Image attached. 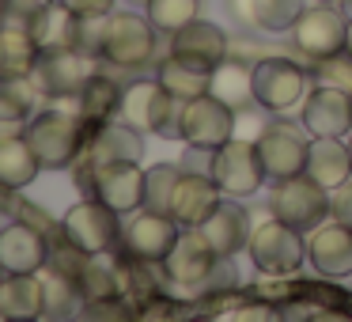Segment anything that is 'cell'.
<instances>
[{"label":"cell","mask_w":352,"mask_h":322,"mask_svg":"<svg viewBox=\"0 0 352 322\" xmlns=\"http://www.w3.org/2000/svg\"><path fill=\"white\" fill-rule=\"evenodd\" d=\"M23 137L34 148L42 171H65L84 155V118L50 107L42 114H31Z\"/></svg>","instance_id":"1"},{"label":"cell","mask_w":352,"mask_h":322,"mask_svg":"<svg viewBox=\"0 0 352 322\" xmlns=\"http://www.w3.org/2000/svg\"><path fill=\"white\" fill-rule=\"evenodd\" d=\"M155 27L148 16L137 12H110L102 23L99 57L110 61L114 69H144L155 61Z\"/></svg>","instance_id":"2"},{"label":"cell","mask_w":352,"mask_h":322,"mask_svg":"<svg viewBox=\"0 0 352 322\" xmlns=\"http://www.w3.org/2000/svg\"><path fill=\"white\" fill-rule=\"evenodd\" d=\"M246 250H250V261L265 277H296L307 261V235L288 228L276 216H269L265 224H258L250 231Z\"/></svg>","instance_id":"3"},{"label":"cell","mask_w":352,"mask_h":322,"mask_svg":"<svg viewBox=\"0 0 352 322\" xmlns=\"http://www.w3.org/2000/svg\"><path fill=\"white\" fill-rule=\"evenodd\" d=\"M269 213L276 220H284L288 228L311 235L318 224L329 220V190L318 186L311 175H296L284 178V182H273V193H269Z\"/></svg>","instance_id":"4"},{"label":"cell","mask_w":352,"mask_h":322,"mask_svg":"<svg viewBox=\"0 0 352 322\" xmlns=\"http://www.w3.org/2000/svg\"><path fill=\"white\" fill-rule=\"evenodd\" d=\"M208 175L220 186L223 197H239V201L258 193L269 182L265 167H261V155H258V144L254 140H239V137H231L228 144L208 152Z\"/></svg>","instance_id":"5"},{"label":"cell","mask_w":352,"mask_h":322,"mask_svg":"<svg viewBox=\"0 0 352 322\" xmlns=\"http://www.w3.org/2000/svg\"><path fill=\"white\" fill-rule=\"evenodd\" d=\"M91 76H95V54H87L80 46H61L38 54L31 84L50 99H76Z\"/></svg>","instance_id":"6"},{"label":"cell","mask_w":352,"mask_h":322,"mask_svg":"<svg viewBox=\"0 0 352 322\" xmlns=\"http://www.w3.org/2000/svg\"><path fill=\"white\" fill-rule=\"evenodd\" d=\"M61 239H69L84 254H107L122 243V213L102 205L99 197L76 201L61 216Z\"/></svg>","instance_id":"7"},{"label":"cell","mask_w":352,"mask_h":322,"mask_svg":"<svg viewBox=\"0 0 352 322\" xmlns=\"http://www.w3.org/2000/svg\"><path fill=\"white\" fill-rule=\"evenodd\" d=\"M307 84H311V72L299 69L288 57H261L254 65V99L261 110L284 114V110L299 107L307 95Z\"/></svg>","instance_id":"8"},{"label":"cell","mask_w":352,"mask_h":322,"mask_svg":"<svg viewBox=\"0 0 352 322\" xmlns=\"http://www.w3.org/2000/svg\"><path fill=\"white\" fill-rule=\"evenodd\" d=\"M344 31H349V16H344L337 4H311V8L299 12V19L292 23V42L303 57L318 61V57L341 54L344 50Z\"/></svg>","instance_id":"9"},{"label":"cell","mask_w":352,"mask_h":322,"mask_svg":"<svg viewBox=\"0 0 352 322\" xmlns=\"http://www.w3.org/2000/svg\"><path fill=\"white\" fill-rule=\"evenodd\" d=\"M91 186V197L110 205L114 213H137L144 208V171L140 163L122 160V163H102V167L80 171V186Z\"/></svg>","instance_id":"10"},{"label":"cell","mask_w":352,"mask_h":322,"mask_svg":"<svg viewBox=\"0 0 352 322\" xmlns=\"http://www.w3.org/2000/svg\"><path fill=\"white\" fill-rule=\"evenodd\" d=\"M182 235V224L170 213H152V208H137L129 224L122 228V246L129 258L152 261V266H163V258L170 254V246Z\"/></svg>","instance_id":"11"},{"label":"cell","mask_w":352,"mask_h":322,"mask_svg":"<svg viewBox=\"0 0 352 322\" xmlns=\"http://www.w3.org/2000/svg\"><path fill=\"white\" fill-rule=\"evenodd\" d=\"M235 110L228 103H220L216 95H197L182 107V140L193 148H220L235 137Z\"/></svg>","instance_id":"12"},{"label":"cell","mask_w":352,"mask_h":322,"mask_svg":"<svg viewBox=\"0 0 352 322\" xmlns=\"http://www.w3.org/2000/svg\"><path fill=\"white\" fill-rule=\"evenodd\" d=\"M254 144H258V155H261V167H265L269 182H284V178H296L307 171V148H311V140L296 125H284V122L265 125Z\"/></svg>","instance_id":"13"},{"label":"cell","mask_w":352,"mask_h":322,"mask_svg":"<svg viewBox=\"0 0 352 322\" xmlns=\"http://www.w3.org/2000/svg\"><path fill=\"white\" fill-rule=\"evenodd\" d=\"M299 107H303L299 122L311 137H349L352 133V95L341 87L314 84Z\"/></svg>","instance_id":"14"},{"label":"cell","mask_w":352,"mask_h":322,"mask_svg":"<svg viewBox=\"0 0 352 322\" xmlns=\"http://www.w3.org/2000/svg\"><path fill=\"white\" fill-rule=\"evenodd\" d=\"M216 261H220V254L208 246V239L197 228H182L178 243L163 258V277L170 284H182V288H201L216 269Z\"/></svg>","instance_id":"15"},{"label":"cell","mask_w":352,"mask_h":322,"mask_svg":"<svg viewBox=\"0 0 352 322\" xmlns=\"http://www.w3.org/2000/svg\"><path fill=\"white\" fill-rule=\"evenodd\" d=\"M307 261L326 281H352V228L326 220L307 239Z\"/></svg>","instance_id":"16"},{"label":"cell","mask_w":352,"mask_h":322,"mask_svg":"<svg viewBox=\"0 0 352 322\" xmlns=\"http://www.w3.org/2000/svg\"><path fill=\"white\" fill-rule=\"evenodd\" d=\"M50 261V235L27 220H12L0 228V269L4 273H38Z\"/></svg>","instance_id":"17"},{"label":"cell","mask_w":352,"mask_h":322,"mask_svg":"<svg viewBox=\"0 0 352 322\" xmlns=\"http://www.w3.org/2000/svg\"><path fill=\"white\" fill-rule=\"evenodd\" d=\"M170 57L212 72L220 61H228V34L208 19H190L170 34Z\"/></svg>","instance_id":"18"},{"label":"cell","mask_w":352,"mask_h":322,"mask_svg":"<svg viewBox=\"0 0 352 322\" xmlns=\"http://www.w3.org/2000/svg\"><path fill=\"white\" fill-rule=\"evenodd\" d=\"M140 155H144V129H137L129 122H102L95 125V137L84 148V171L122 160L140 163Z\"/></svg>","instance_id":"19"},{"label":"cell","mask_w":352,"mask_h":322,"mask_svg":"<svg viewBox=\"0 0 352 322\" xmlns=\"http://www.w3.org/2000/svg\"><path fill=\"white\" fill-rule=\"evenodd\" d=\"M197 231L208 239V246L220 258H235L250 243V213L239 205V197H220V205L201 220Z\"/></svg>","instance_id":"20"},{"label":"cell","mask_w":352,"mask_h":322,"mask_svg":"<svg viewBox=\"0 0 352 322\" xmlns=\"http://www.w3.org/2000/svg\"><path fill=\"white\" fill-rule=\"evenodd\" d=\"M220 186L212 182L208 171H193V167H182V178H178V190H175V201H170V216H175L182 228H201L208 213L220 205Z\"/></svg>","instance_id":"21"},{"label":"cell","mask_w":352,"mask_h":322,"mask_svg":"<svg viewBox=\"0 0 352 322\" xmlns=\"http://www.w3.org/2000/svg\"><path fill=\"white\" fill-rule=\"evenodd\" d=\"M27 31L38 42V50L80 46V16L61 0H42L27 16Z\"/></svg>","instance_id":"22"},{"label":"cell","mask_w":352,"mask_h":322,"mask_svg":"<svg viewBox=\"0 0 352 322\" xmlns=\"http://www.w3.org/2000/svg\"><path fill=\"white\" fill-rule=\"evenodd\" d=\"M46 314V288L42 273H8L0 284V319L4 322H34Z\"/></svg>","instance_id":"23"},{"label":"cell","mask_w":352,"mask_h":322,"mask_svg":"<svg viewBox=\"0 0 352 322\" xmlns=\"http://www.w3.org/2000/svg\"><path fill=\"white\" fill-rule=\"evenodd\" d=\"M318 186L326 190H337L341 182L352 178V152L344 137H311V148H307V171Z\"/></svg>","instance_id":"24"},{"label":"cell","mask_w":352,"mask_h":322,"mask_svg":"<svg viewBox=\"0 0 352 322\" xmlns=\"http://www.w3.org/2000/svg\"><path fill=\"white\" fill-rule=\"evenodd\" d=\"M38 42L31 39L27 23H4L0 27V84L12 80H31L34 61H38Z\"/></svg>","instance_id":"25"},{"label":"cell","mask_w":352,"mask_h":322,"mask_svg":"<svg viewBox=\"0 0 352 322\" xmlns=\"http://www.w3.org/2000/svg\"><path fill=\"white\" fill-rule=\"evenodd\" d=\"M208 95H216L220 103H228L231 110H246L254 99V69L243 61H220L208 76Z\"/></svg>","instance_id":"26"},{"label":"cell","mask_w":352,"mask_h":322,"mask_svg":"<svg viewBox=\"0 0 352 322\" xmlns=\"http://www.w3.org/2000/svg\"><path fill=\"white\" fill-rule=\"evenodd\" d=\"M42 163L34 155V148L27 144V137H8L0 140V186L12 193L27 190V186L38 178Z\"/></svg>","instance_id":"27"},{"label":"cell","mask_w":352,"mask_h":322,"mask_svg":"<svg viewBox=\"0 0 352 322\" xmlns=\"http://www.w3.org/2000/svg\"><path fill=\"white\" fill-rule=\"evenodd\" d=\"M122 92H125V87H118L110 76L95 72V76L84 84V92L76 95V114L84 118V125L110 122V118L122 110Z\"/></svg>","instance_id":"28"},{"label":"cell","mask_w":352,"mask_h":322,"mask_svg":"<svg viewBox=\"0 0 352 322\" xmlns=\"http://www.w3.org/2000/svg\"><path fill=\"white\" fill-rule=\"evenodd\" d=\"M42 288H46V319H72L84 307V292H80V281L69 273H61L57 266H42Z\"/></svg>","instance_id":"29"},{"label":"cell","mask_w":352,"mask_h":322,"mask_svg":"<svg viewBox=\"0 0 352 322\" xmlns=\"http://www.w3.org/2000/svg\"><path fill=\"white\" fill-rule=\"evenodd\" d=\"M80 292L84 299H107V296H122V261L107 254H87L84 269H80Z\"/></svg>","instance_id":"30"},{"label":"cell","mask_w":352,"mask_h":322,"mask_svg":"<svg viewBox=\"0 0 352 322\" xmlns=\"http://www.w3.org/2000/svg\"><path fill=\"white\" fill-rule=\"evenodd\" d=\"M31 80H12L0 84V140L23 137L31 122Z\"/></svg>","instance_id":"31"},{"label":"cell","mask_w":352,"mask_h":322,"mask_svg":"<svg viewBox=\"0 0 352 322\" xmlns=\"http://www.w3.org/2000/svg\"><path fill=\"white\" fill-rule=\"evenodd\" d=\"M208 76H212L208 69H197V65L178 61V57H167V61H160V72H155L160 87H167L170 95H178V99H186V103L208 92Z\"/></svg>","instance_id":"32"},{"label":"cell","mask_w":352,"mask_h":322,"mask_svg":"<svg viewBox=\"0 0 352 322\" xmlns=\"http://www.w3.org/2000/svg\"><path fill=\"white\" fill-rule=\"evenodd\" d=\"M303 8V0H246V19L265 34H280L292 31V23L299 19Z\"/></svg>","instance_id":"33"},{"label":"cell","mask_w":352,"mask_h":322,"mask_svg":"<svg viewBox=\"0 0 352 322\" xmlns=\"http://www.w3.org/2000/svg\"><path fill=\"white\" fill-rule=\"evenodd\" d=\"M178 178H182V167H178V163H155V167H148L144 171V208H152V213H170Z\"/></svg>","instance_id":"34"},{"label":"cell","mask_w":352,"mask_h":322,"mask_svg":"<svg viewBox=\"0 0 352 322\" xmlns=\"http://www.w3.org/2000/svg\"><path fill=\"white\" fill-rule=\"evenodd\" d=\"M155 95H160V80H137V84H129V87L122 92V110H118V118L148 133Z\"/></svg>","instance_id":"35"},{"label":"cell","mask_w":352,"mask_h":322,"mask_svg":"<svg viewBox=\"0 0 352 322\" xmlns=\"http://www.w3.org/2000/svg\"><path fill=\"white\" fill-rule=\"evenodd\" d=\"M197 8L201 0H144V16L152 19V27L160 34H175L178 27L197 19Z\"/></svg>","instance_id":"36"},{"label":"cell","mask_w":352,"mask_h":322,"mask_svg":"<svg viewBox=\"0 0 352 322\" xmlns=\"http://www.w3.org/2000/svg\"><path fill=\"white\" fill-rule=\"evenodd\" d=\"M311 84H326V87H341V92L352 95V57L344 54H329V57H318L311 69Z\"/></svg>","instance_id":"37"},{"label":"cell","mask_w":352,"mask_h":322,"mask_svg":"<svg viewBox=\"0 0 352 322\" xmlns=\"http://www.w3.org/2000/svg\"><path fill=\"white\" fill-rule=\"evenodd\" d=\"M329 220L352 228V178L341 182L337 190H329Z\"/></svg>","instance_id":"38"},{"label":"cell","mask_w":352,"mask_h":322,"mask_svg":"<svg viewBox=\"0 0 352 322\" xmlns=\"http://www.w3.org/2000/svg\"><path fill=\"white\" fill-rule=\"evenodd\" d=\"M76 12L80 19H95V16H110L114 12V0H61Z\"/></svg>","instance_id":"39"},{"label":"cell","mask_w":352,"mask_h":322,"mask_svg":"<svg viewBox=\"0 0 352 322\" xmlns=\"http://www.w3.org/2000/svg\"><path fill=\"white\" fill-rule=\"evenodd\" d=\"M235 319H273V311H265V307H243V311H235Z\"/></svg>","instance_id":"40"},{"label":"cell","mask_w":352,"mask_h":322,"mask_svg":"<svg viewBox=\"0 0 352 322\" xmlns=\"http://www.w3.org/2000/svg\"><path fill=\"white\" fill-rule=\"evenodd\" d=\"M344 54L352 57V19H349V31H344Z\"/></svg>","instance_id":"41"},{"label":"cell","mask_w":352,"mask_h":322,"mask_svg":"<svg viewBox=\"0 0 352 322\" xmlns=\"http://www.w3.org/2000/svg\"><path fill=\"white\" fill-rule=\"evenodd\" d=\"M8 8H12V0H0V27H4V19H8Z\"/></svg>","instance_id":"42"},{"label":"cell","mask_w":352,"mask_h":322,"mask_svg":"<svg viewBox=\"0 0 352 322\" xmlns=\"http://www.w3.org/2000/svg\"><path fill=\"white\" fill-rule=\"evenodd\" d=\"M341 12H344V16L352 19V0H344V4H341Z\"/></svg>","instance_id":"43"},{"label":"cell","mask_w":352,"mask_h":322,"mask_svg":"<svg viewBox=\"0 0 352 322\" xmlns=\"http://www.w3.org/2000/svg\"><path fill=\"white\" fill-rule=\"evenodd\" d=\"M326 4H337V8H341V4H344V0H326Z\"/></svg>","instance_id":"44"},{"label":"cell","mask_w":352,"mask_h":322,"mask_svg":"<svg viewBox=\"0 0 352 322\" xmlns=\"http://www.w3.org/2000/svg\"><path fill=\"white\" fill-rule=\"evenodd\" d=\"M4 277H8V273H4V269H0V284H4Z\"/></svg>","instance_id":"45"},{"label":"cell","mask_w":352,"mask_h":322,"mask_svg":"<svg viewBox=\"0 0 352 322\" xmlns=\"http://www.w3.org/2000/svg\"><path fill=\"white\" fill-rule=\"evenodd\" d=\"M349 152H352V137H349Z\"/></svg>","instance_id":"46"}]
</instances>
